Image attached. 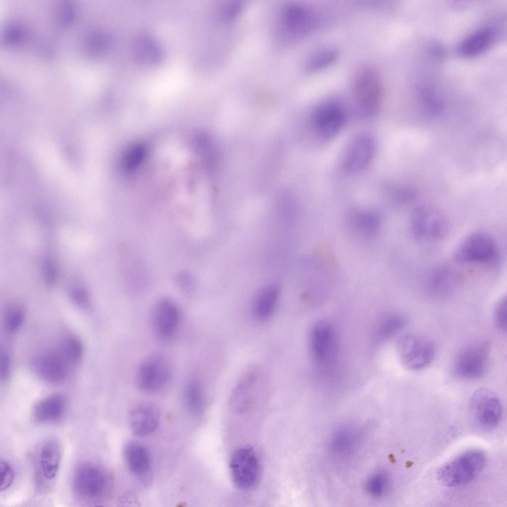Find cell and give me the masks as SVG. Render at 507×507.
<instances>
[{
	"mask_svg": "<svg viewBox=\"0 0 507 507\" xmlns=\"http://www.w3.org/2000/svg\"><path fill=\"white\" fill-rule=\"evenodd\" d=\"M486 458L479 450L465 452L443 464L437 476L443 485L450 487L466 485L473 480L482 471Z\"/></svg>",
	"mask_w": 507,
	"mask_h": 507,
	"instance_id": "6da1fadb",
	"label": "cell"
},
{
	"mask_svg": "<svg viewBox=\"0 0 507 507\" xmlns=\"http://www.w3.org/2000/svg\"><path fill=\"white\" fill-rule=\"evenodd\" d=\"M410 229L413 237L421 241H432L443 238L448 233L449 225L444 214L429 204L417 206L410 220Z\"/></svg>",
	"mask_w": 507,
	"mask_h": 507,
	"instance_id": "7a4b0ae2",
	"label": "cell"
},
{
	"mask_svg": "<svg viewBox=\"0 0 507 507\" xmlns=\"http://www.w3.org/2000/svg\"><path fill=\"white\" fill-rule=\"evenodd\" d=\"M171 376V367L167 359L162 355L153 354L145 357L139 364L136 383L142 391L153 394L165 389Z\"/></svg>",
	"mask_w": 507,
	"mask_h": 507,
	"instance_id": "3957f363",
	"label": "cell"
},
{
	"mask_svg": "<svg viewBox=\"0 0 507 507\" xmlns=\"http://www.w3.org/2000/svg\"><path fill=\"white\" fill-rule=\"evenodd\" d=\"M397 352L401 363L406 369L418 370L431 363L435 356V347L428 339L405 334L397 341Z\"/></svg>",
	"mask_w": 507,
	"mask_h": 507,
	"instance_id": "277c9868",
	"label": "cell"
},
{
	"mask_svg": "<svg viewBox=\"0 0 507 507\" xmlns=\"http://www.w3.org/2000/svg\"><path fill=\"white\" fill-rule=\"evenodd\" d=\"M107 477L103 470L93 463L81 465L75 471L73 490L76 498L87 503H94L101 498L107 487Z\"/></svg>",
	"mask_w": 507,
	"mask_h": 507,
	"instance_id": "5b68a950",
	"label": "cell"
},
{
	"mask_svg": "<svg viewBox=\"0 0 507 507\" xmlns=\"http://www.w3.org/2000/svg\"><path fill=\"white\" fill-rule=\"evenodd\" d=\"M498 256V247L490 235L483 232L472 234L466 238L455 253V259L465 263L488 264Z\"/></svg>",
	"mask_w": 507,
	"mask_h": 507,
	"instance_id": "8992f818",
	"label": "cell"
},
{
	"mask_svg": "<svg viewBox=\"0 0 507 507\" xmlns=\"http://www.w3.org/2000/svg\"><path fill=\"white\" fill-rule=\"evenodd\" d=\"M229 469L233 483L238 489L249 490L257 483L259 463L251 447L243 446L236 450L230 457Z\"/></svg>",
	"mask_w": 507,
	"mask_h": 507,
	"instance_id": "52a82bcc",
	"label": "cell"
},
{
	"mask_svg": "<svg viewBox=\"0 0 507 507\" xmlns=\"http://www.w3.org/2000/svg\"><path fill=\"white\" fill-rule=\"evenodd\" d=\"M469 408L476 423L482 429L492 430L500 422L502 415L500 400L494 392L487 388H478L473 393Z\"/></svg>",
	"mask_w": 507,
	"mask_h": 507,
	"instance_id": "ba28073f",
	"label": "cell"
},
{
	"mask_svg": "<svg viewBox=\"0 0 507 507\" xmlns=\"http://www.w3.org/2000/svg\"><path fill=\"white\" fill-rule=\"evenodd\" d=\"M490 346L488 342L467 347L457 355L454 365L455 374L466 380L476 379L485 373Z\"/></svg>",
	"mask_w": 507,
	"mask_h": 507,
	"instance_id": "9c48e42d",
	"label": "cell"
},
{
	"mask_svg": "<svg viewBox=\"0 0 507 507\" xmlns=\"http://www.w3.org/2000/svg\"><path fill=\"white\" fill-rule=\"evenodd\" d=\"M336 332L327 322H319L312 328L309 338L311 355L320 366L328 367L335 361L338 353Z\"/></svg>",
	"mask_w": 507,
	"mask_h": 507,
	"instance_id": "30bf717a",
	"label": "cell"
},
{
	"mask_svg": "<svg viewBox=\"0 0 507 507\" xmlns=\"http://www.w3.org/2000/svg\"><path fill=\"white\" fill-rule=\"evenodd\" d=\"M181 314L179 307L173 301L163 299L153 306L151 322L153 333L163 341L171 340L180 327Z\"/></svg>",
	"mask_w": 507,
	"mask_h": 507,
	"instance_id": "8fae6325",
	"label": "cell"
},
{
	"mask_svg": "<svg viewBox=\"0 0 507 507\" xmlns=\"http://www.w3.org/2000/svg\"><path fill=\"white\" fill-rule=\"evenodd\" d=\"M354 92L363 113L370 116L377 112L382 100V87L376 73L366 70L358 74L354 83Z\"/></svg>",
	"mask_w": 507,
	"mask_h": 507,
	"instance_id": "7c38bea8",
	"label": "cell"
},
{
	"mask_svg": "<svg viewBox=\"0 0 507 507\" xmlns=\"http://www.w3.org/2000/svg\"><path fill=\"white\" fill-rule=\"evenodd\" d=\"M346 114L342 105L336 101H327L315 109L313 121L317 134L325 140L334 137L342 128Z\"/></svg>",
	"mask_w": 507,
	"mask_h": 507,
	"instance_id": "4fadbf2b",
	"label": "cell"
},
{
	"mask_svg": "<svg viewBox=\"0 0 507 507\" xmlns=\"http://www.w3.org/2000/svg\"><path fill=\"white\" fill-rule=\"evenodd\" d=\"M374 149V143L371 137L366 135L356 137L349 145L345 153L343 168L351 173L362 170L371 160Z\"/></svg>",
	"mask_w": 507,
	"mask_h": 507,
	"instance_id": "5bb4252c",
	"label": "cell"
},
{
	"mask_svg": "<svg viewBox=\"0 0 507 507\" xmlns=\"http://www.w3.org/2000/svg\"><path fill=\"white\" fill-rule=\"evenodd\" d=\"M280 23L285 32L296 36L308 32L314 22V15L306 6L298 3H292L282 9Z\"/></svg>",
	"mask_w": 507,
	"mask_h": 507,
	"instance_id": "9a60e30c",
	"label": "cell"
},
{
	"mask_svg": "<svg viewBox=\"0 0 507 507\" xmlns=\"http://www.w3.org/2000/svg\"><path fill=\"white\" fill-rule=\"evenodd\" d=\"M160 420L159 412L152 403L143 402L137 404L129 414V422L133 433L139 437L146 436L157 427Z\"/></svg>",
	"mask_w": 507,
	"mask_h": 507,
	"instance_id": "2e32d148",
	"label": "cell"
},
{
	"mask_svg": "<svg viewBox=\"0 0 507 507\" xmlns=\"http://www.w3.org/2000/svg\"><path fill=\"white\" fill-rule=\"evenodd\" d=\"M70 364L59 351L41 356L38 360L37 368L40 376L45 381L56 384L66 378Z\"/></svg>",
	"mask_w": 507,
	"mask_h": 507,
	"instance_id": "e0dca14e",
	"label": "cell"
},
{
	"mask_svg": "<svg viewBox=\"0 0 507 507\" xmlns=\"http://www.w3.org/2000/svg\"><path fill=\"white\" fill-rule=\"evenodd\" d=\"M65 409V401L62 396L53 394L43 399L35 405L33 417L39 423H55L63 418Z\"/></svg>",
	"mask_w": 507,
	"mask_h": 507,
	"instance_id": "ac0fdd59",
	"label": "cell"
},
{
	"mask_svg": "<svg viewBox=\"0 0 507 507\" xmlns=\"http://www.w3.org/2000/svg\"><path fill=\"white\" fill-rule=\"evenodd\" d=\"M494 38V32L490 28L478 30L463 41L460 47V52L467 57L478 55L491 46Z\"/></svg>",
	"mask_w": 507,
	"mask_h": 507,
	"instance_id": "d6986e66",
	"label": "cell"
},
{
	"mask_svg": "<svg viewBox=\"0 0 507 507\" xmlns=\"http://www.w3.org/2000/svg\"><path fill=\"white\" fill-rule=\"evenodd\" d=\"M60 451L57 441L51 440L43 446L40 456V464L43 474L48 480L53 479L58 471Z\"/></svg>",
	"mask_w": 507,
	"mask_h": 507,
	"instance_id": "ffe728a7",
	"label": "cell"
},
{
	"mask_svg": "<svg viewBox=\"0 0 507 507\" xmlns=\"http://www.w3.org/2000/svg\"><path fill=\"white\" fill-rule=\"evenodd\" d=\"M125 459L129 469L134 473L146 472L150 464V458L147 449L137 442H130L124 449Z\"/></svg>",
	"mask_w": 507,
	"mask_h": 507,
	"instance_id": "44dd1931",
	"label": "cell"
},
{
	"mask_svg": "<svg viewBox=\"0 0 507 507\" xmlns=\"http://www.w3.org/2000/svg\"><path fill=\"white\" fill-rule=\"evenodd\" d=\"M349 222L355 233L365 238H369L375 234L380 226L379 217L371 212H353L349 217Z\"/></svg>",
	"mask_w": 507,
	"mask_h": 507,
	"instance_id": "7402d4cb",
	"label": "cell"
},
{
	"mask_svg": "<svg viewBox=\"0 0 507 507\" xmlns=\"http://www.w3.org/2000/svg\"><path fill=\"white\" fill-rule=\"evenodd\" d=\"M278 292L274 286L265 288L258 295L254 305V313L260 320L268 318L276 305Z\"/></svg>",
	"mask_w": 507,
	"mask_h": 507,
	"instance_id": "603a6c76",
	"label": "cell"
},
{
	"mask_svg": "<svg viewBox=\"0 0 507 507\" xmlns=\"http://www.w3.org/2000/svg\"><path fill=\"white\" fill-rule=\"evenodd\" d=\"M456 283V277L450 269L440 267L431 274L428 282L430 291L436 295H445L453 289Z\"/></svg>",
	"mask_w": 507,
	"mask_h": 507,
	"instance_id": "cb8c5ba5",
	"label": "cell"
},
{
	"mask_svg": "<svg viewBox=\"0 0 507 507\" xmlns=\"http://www.w3.org/2000/svg\"><path fill=\"white\" fill-rule=\"evenodd\" d=\"M183 400L189 412L193 414H199L201 412L204 403L203 392L201 383L198 380L190 379L186 382L183 390Z\"/></svg>",
	"mask_w": 507,
	"mask_h": 507,
	"instance_id": "d4e9b609",
	"label": "cell"
},
{
	"mask_svg": "<svg viewBox=\"0 0 507 507\" xmlns=\"http://www.w3.org/2000/svg\"><path fill=\"white\" fill-rule=\"evenodd\" d=\"M405 320L398 314H391L386 316L380 323L377 330L379 339L386 340L398 333L404 327Z\"/></svg>",
	"mask_w": 507,
	"mask_h": 507,
	"instance_id": "484cf974",
	"label": "cell"
},
{
	"mask_svg": "<svg viewBox=\"0 0 507 507\" xmlns=\"http://www.w3.org/2000/svg\"><path fill=\"white\" fill-rule=\"evenodd\" d=\"M337 57L338 52L334 49H325L317 52L309 59L307 70L315 72L322 70L333 63Z\"/></svg>",
	"mask_w": 507,
	"mask_h": 507,
	"instance_id": "4316f807",
	"label": "cell"
},
{
	"mask_svg": "<svg viewBox=\"0 0 507 507\" xmlns=\"http://www.w3.org/2000/svg\"><path fill=\"white\" fill-rule=\"evenodd\" d=\"M59 352L70 364H74L82 356V345L78 339L70 337L64 341Z\"/></svg>",
	"mask_w": 507,
	"mask_h": 507,
	"instance_id": "83f0119b",
	"label": "cell"
},
{
	"mask_svg": "<svg viewBox=\"0 0 507 507\" xmlns=\"http://www.w3.org/2000/svg\"><path fill=\"white\" fill-rule=\"evenodd\" d=\"M494 320L496 327L503 332L507 330V297H502L496 303L494 310Z\"/></svg>",
	"mask_w": 507,
	"mask_h": 507,
	"instance_id": "f1b7e54d",
	"label": "cell"
},
{
	"mask_svg": "<svg viewBox=\"0 0 507 507\" xmlns=\"http://www.w3.org/2000/svg\"><path fill=\"white\" fill-rule=\"evenodd\" d=\"M24 316V313L20 308H14L10 310L5 317L6 330L10 333L17 331L23 322Z\"/></svg>",
	"mask_w": 507,
	"mask_h": 507,
	"instance_id": "f546056e",
	"label": "cell"
},
{
	"mask_svg": "<svg viewBox=\"0 0 507 507\" xmlns=\"http://www.w3.org/2000/svg\"><path fill=\"white\" fill-rule=\"evenodd\" d=\"M14 472L11 465L5 461L0 463V491H5L12 485Z\"/></svg>",
	"mask_w": 507,
	"mask_h": 507,
	"instance_id": "4dcf8cb0",
	"label": "cell"
},
{
	"mask_svg": "<svg viewBox=\"0 0 507 507\" xmlns=\"http://www.w3.org/2000/svg\"><path fill=\"white\" fill-rule=\"evenodd\" d=\"M10 367V359L5 353H2L0 356V375L1 379L7 378Z\"/></svg>",
	"mask_w": 507,
	"mask_h": 507,
	"instance_id": "1f68e13d",
	"label": "cell"
}]
</instances>
